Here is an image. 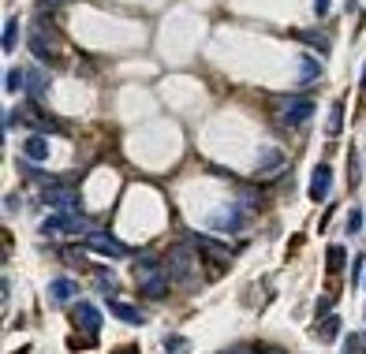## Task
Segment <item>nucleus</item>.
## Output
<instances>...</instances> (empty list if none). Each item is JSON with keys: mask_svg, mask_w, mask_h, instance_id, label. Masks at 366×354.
<instances>
[{"mask_svg": "<svg viewBox=\"0 0 366 354\" xmlns=\"http://www.w3.org/2000/svg\"><path fill=\"white\" fill-rule=\"evenodd\" d=\"M16 42H19V19L8 16V23H4V56L16 52Z\"/></svg>", "mask_w": 366, "mask_h": 354, "instance_id": "18", "label": "nucleus"}, {"mask_svg": "<svg viewBox=\"0 0 366 354\" xmlns=\"http://www.w3.org/2000/svg\"><path fill=\"white\" fill-rule=\"evenodd\" d=\"M34 127H37V130H60V123L52 120L49 112H37V116H34Z\"/></svg>", "mask_w": 366, "mask_h": 354, "instance_id": "25", "label": "nucleus"}, {"mask_svg": "<svg viewBox=\"0 0 366 354\" xmlns=\"http://www.w3.org/2000/svg\"><path fill=\"white\" fill-rule=\"evenodd\" d=\"M105 306H109V313H112V317H120L124 324H135V329H138L142 321H146V313H142V310H135L131 303H120V298H109Z\"/></svg>", "mask_w": 366, "mask_h": 354, "instance_id": "11", "label": "nucleus"}, {"mask_svg": "<svg viewBox=\"0 0 366 354\" xmlns=\"http://www.w3.org/2000/svg\"><path fill=\"white\" fill-rule=\"evenodd\" d=\"M340 127H344V101H333V116H329V138H336L340 135Z\"/></svg>", "mask_w": 366, "mask_h": 354, "instance_id": "20", "label": "nucleus"}, {"mask_svg": "<svg viewBox=\"0 0 366 354\" xmlns=\"http://www.w3.org/2000/svg\"><path fill=\"white\" fill-rule=\"evenodd\" d=\"M165 265H168L172 283H179V287H191L194 283V254H191V246H172Z\"/></svg>", "mask_w": 366, "mask_h": 354, "instance_id": "4", "label": "nucleus"}, {"mask_svg": "<svg viewBox=\"0 0 366 354\" xmlns=\"http://www.w3.org/2000/svg\"><path fill=\"white\" fill-rule=\"evenodd\" d=\"M359 231H362V209L351 205L348 209V235H359Z\"/></svg>", "mask_w": 366, "mask_h": 354, "instance_id": "24", "label": "nucleus"}, {"mask_svg": "<svg viewBox=\"0 0 366 354\" xmlns=\"http://www.w3.org/2000/svg\"><path fill=\"white\" fill-rule=\"evenodd\" d=\"M194 246H199V250H202L209 261H217V265H228V261H232V250H228V246L206 239V235H199V239H194Z\"/></svg>", "mask_w": 366, "mask_h": 354, "instance_id": "12", "label": "nucleus"}, {"mask_svg": "<svg viewBox=\"0 0 366 354\" xmlns=\"http://www.w3.org/2000/svg\"><path fill=\"white\" fill-rule=\"evenodd\" d=\"M362 347V336H348V343H344V354H359Z\"/></svg>", "mask_w": 366, "mask_h": 354, "instance_id": "28", "label": "nucleus"}, {"mask_svg": "<svg viewBox=\"0 0 366 354\" xmlns=\"http://www.w3.org/2000/svg\"><path fill=\"white\" fill-rule=\"evenodd\" d=\"M83 243H86L94 254H101V257H127V246L116 243L112 235H105V231H90V235H83Z\"/></svg>", "mask_w": 366, "mask_h": 354, "instance_id": "9", "label": "nucleus"}, {"mask_svg": "<svg viewBox=\"0 0 366 354\" xmlns=\"http://www.w3.org/2000/svg\"><path fill=\"white\" fill-rule=\"evenodd\" d=\"M295 37H299V42H303V45H314V49L321 52V56H325V52L333 49V42H329V37H325V34H318V30H295Z\"/></svg>", "mask_w": 366, "mask_h": 354, "instance_id": "16", "label": "nucleus"}, {"mask_svg": "<svg viewBox=\"0 0 366 354\" xmlns=\"http://www.w3.org/2000/svg\"><path fill=\"white\" fill-rule=\"evenodd\" d=\"M16 209H19V198H16V194H8V198H4V213L11 216V213H16Z\"/></svg>", "mask_w": 366, "mask_h": 354, "instance_id": "30", "label": "nucleus"}, {"mask_svg": "<svg viewBox=\"0 0 366 354\" xmlns=\"http://www.w3.org/2000/svg\"><path fill=\"white\" fill-rule=\"evenodd\" d=\"M321 75V63L318 60H314V56H303V68H299V83H310V78H318Z\"/></svg>", "mask_w": 366, "mask_h": 354, "instance_id": "21", "label": "nucleus"}, {"mask_svg": "<svg viewBox=\"0 0 366 354\" xmlns=\"http://www.w3.org/2000/svg\"><path fill=\"white\" fill-rule=\"evenodd\" d=\"M168 287H172V276H168V265H161V269L146 272V276H138V291L146 295V298H153V303L168 295Z\"/></svg>", "mask_w": 366, "mask_h": 354, "instance_id": "7", "label": "nucleus"}, {"mask_svg": "<svg viewBox=\"0 0 366 354\" xmlns=\"http://www.w3.org/2000/svg\"><path fill=\"white\" fill-rule=\"evenodd\" d=\"M254 354H284V350H281V347H258Z\"/></svg>", "mask_w": 366, "mask_h": 354, "instance_id": "33", "label": "nucleus"}, {"mask_svg": "<svg viewBox=\"0 0 366 354\" xmlns=\"http://www.w3.org/2000/svg\"><path fill=\"white\" fill-rule=\"evenodd\" d=\"M362 265H366V257H355V265H351V280H362Z\"/></svg>", "mask_w": 366, "mask_h": 354, "instance_id": "29", "label": "nucleus"}, {"mask_svg": "<svg viewBox=\"0 0 366 354\" xmlns=\"http://www.w3.org/2000/svg\"><path fill=\"white\" fill-rule=\"evenodd\" d=\"M314 16H329V0H314Z\"/></svg>", "mask_w": 366, "mask_h": 354, "instance_id": "31", "label": "nucleus"}, {"mask_svg": "<svg viewBox=\"0 0 366 354\" xmlns=\"http://www.w3.org/2000/svg\"><path fill=\"white\" fill-rule=\"evenodd\" d=\"M23 157H26V161H45V157H49V142L42 135H30L23 142Z\"/></svg>", "mask_w": 366, "mask_h": 354, "instance_id": "15", "label": "nucleus"}, {"mask_svg": "<svg viewBox=\"0 0 366 354\" xmlns=\"http://www.w3.org/2000/svg\"><path fill=\"white\" fill-rule=\"evenodd\" d=\"M26 90H30V97L34 101H42L45 97V90H49V78L42 71H26Z\"/></svg>", "mask_w": 366, "mask_h": 354, "instance_id": "17", "label": "nucleus"}, {"mask_svg": "<svg viewBox=\"0 0 366 354\" xmlns=\"http://www.w3.org/2000/svg\"><path fill=\"white\" fill-rule=\"evenodd\" d=\"M329 190H333V168L321 161L318 168H314L310 183H307V194H310V202H325V198H329Z\"/></svg>", "mask_w": 366, "mask_h": 354, "instance_id": "10", "label": "nucleus"}, {"mask_svg": "<svg viewBox=\"0 0 366 354\" xmlns=\"http://www.w3.org/2000/svg\"><path fill=\"white\" fill-rule=\"evenodd\" d=\"M98 287H109V291H116V280L109 269H98Z\"/></svg>", "mask_w": 366, "mask_h": 354, "instance_id": "27", "label": "nucleus"}, {"mask_svg": "<svg viewBox=\"0 0 366 354\" xmlns=\"http://www.w3.org/2000/svg\"><path fill=\"white\" fill-rule=\"evenodd\" d=\"M42 235L45 239H60V235H90V228H86V220L78 213H57V216L42 220Z\"/></svg>", "mask_w": 366, "mask_h": 354, "instance_id": "5", "label": "nucleus"}, {"mask_svg": "<svg viewBox=\"0 0 366 354\" xmlns=\"http://www.w3.org/2000/svg\"><path fill=\"white\" fill-rule=\"evenodd\" d=\"M325 261H329V272H340L344 269V261H348V254H344V246H329V250H325Z\"/></svg>", "mask_w": 366, "mask_h": 354, "instance_id": "22", "label": "nucleus"}, {"mask_svg": "<svg viewBox=\"0 0 366 354\" xmlns=\"http://www.w3.org/2000/svg\"><path fill=\"white\" fill-rule=\"evenodd\" d=\"M78 295V287H75V280H52L49 283V298H52V303H57V306H64V303H71V298Z\"/></svg>", "mask_w": 366, "mask_h": 354, "instance_id": "13", "label": "nucleus"}, {"mask_svg": "<svg viewBox=\"0 0 366 354\" xmlns=\"http://www.w3.org/2000/svg\"><path fill=\"white\" fill-rule=\"evenodd\" d=\"M4 90H8V94H23V90H26V71L8 68V75H4Z\"/></svg>", "mask_w": 366, "mask_h": 354, "instance_id": "19", "label": "nucleus"}, {"mask_svg": "<svg viewBox=\"0 0 366 354\" xmlns=\"http://www.w3.org/2000/svg\"><path fill=\"white\" fill-rule=\"evenodd\" d=\"M71 324L86 336H98L101 332V310L90 306V303H75L71 306Z\"/></svg>", "mask_w": 366, "mask_h": 354, "instance_id": "8", "label": "nucleus"}, {"mask_svg": "<svg viewBox=\"0 0 366 354\" xmlns=\"http://www.w3.org/2000/svg\"><path fill=\"white\" fill-rule=\"evenodd\" d=\"M310 336L318 339V343H333V339L340 336V317H321V321L310 329Z\"/></svg>", "mask_w": 366, "mask_h": 354, "instance_id": "14", "label": "nucleus"}, {"mask_svg": "<svg viewBox=\"0 0 366 354\" xmlns=\"http://www.w3.org/2000/svg\"><path fill=\"white\" fill-rule=\"evenodd\" d=\"M42 202L52 205L57 213H78V194L71 190V183H64V179H52L42 187Z\"/></svg>", "mask_w": 366, "mask_h": 354, "instance_id": "3", "label": "nucleus"}, {"mask_svg": "<svg viewBox=\"0 0 366 354\" xmlns=\"http://www.w3.org/2000/svg\"><path fill=\"white\" fill-rule=\"evenodd\" d=\"M225 354H254V350H247V347H232V350H225Z\"/></svg>", "mask_w": 366, "mask_h": 354, "instance_id": "34", "label": "nucleus"}, {"mask_svg": "<svg viewBox=\"0 0 366 354\" xmlns=\"http://www.w3.org/2000/svg\"><path fill=\"white\" fill-rule=\"evenodd\" d=\"M310 116H314V101L307 94H284L277 101V120L284 127H303Z\"/></svg>", "mask_w": 366, "mask_h": 354, "instance_id": "2", "label": "nucleus"}, {"mask_svg": "<svg viewBox=\"0 0 366 354\" xmlns=\"http://www.w3.org/2000/svg\"><path fill=\"white\" fill-rule=\"evenodd\" d=\"M213 231H225V235H235V231H243L247 224V216H243V205H225V209H217V213H209L206 220Z\"/></svg>", "mask_w": 366, "mask_h": 354, "instance_id": "6", "label": "nucleus"}, {"mask_svg": "<svg viewBox=\"0 0 366 354\" xmlns=\"http://www.w3.org/2000/svg\"><path fill=\"white\" fill-rule=\"evenodd\" d=\"M116 354H138V350H131V347H124V350H116Z\"/></svg>", "mask_w": 366, "mask_h": 354, "instance_id": "36", "label": "nucleus"}, {"mask_svg": "<svg viewBox=\"0 0 366 354\" xmlns=\"http://www.w3.org/2000/svg\"><path fill=\"white\" fill-rule=\"evenodd\" d=\"M19 123H23V112H19V109H8V112H4V130L19 127Z\"/></svg>", "mask_w": 366, "mask_h": 354, "instance_id": "26", "label": "nucleus"}, {"mask_svg": "<svg viewBox=\"0 0 366 354\" xmlns=\"http://www.w3.org/2000/svg\"><path fill=\"white\" fill-rule=\"evenodd\" d=\"M30 52H34L37 60H49V63L60 60V37H57V30H52V19L49 16H37V26H34V34H30Z\"/></svg>", "mask_w": 366, "mask_h": 354, "instance_id": "1", "label": "nucleus"}, {"mask_svg": "<svg viewBox=\"0 0 366 354\" xmlns=\"http://www.w3.org/2000/svg\"><path fill=\"white\" fill-rule=\"evenodd\" d=\"M191 343H187V336H165V354H187Z\"/></svg>", "mask_w": 366, "mask_h": 354, "instance_id": "23", "label": "nucleus"}, {"mask_svg": "<svg viewBox=\"0 0 366 354\" xmlns=\"http://www.w3.org/2000/svg\"><path fill=\"white\" fill-rule=\"evenodd\" d=\"M359 86H362V94H366V68H362V83Z\"/></svg>", "mask_w": 366, "mask_h": 354, "instance_id": "35", "label": "nucleus"}, {"mask_svg": "<svg viewBox=\"0 0 366 354\" xmlns=\"http://www.w3.org/2000/svg\"><path fill=\"white\" fill-rule=\"evenodd\" d=\"M329 310H333V295H325L321 303H318V313H329Z\"/></svg>", "mask_w": 366, "mask_h": 354, "instance_id": "32", "label": "nucleus"}]
</instances>
